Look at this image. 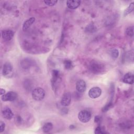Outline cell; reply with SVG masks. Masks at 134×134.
<instances>
[{
	"instance_id": "7",
	"label": "cell",
	"mask_w": 134,
	"mask_h": 134,
	"mask_svg": "<svg viewBox=\"0 0 134 134\" xmlns=\"http://www.w3.org/2000/svg\"><path fill=\"white\" fill-rule=\"evenodd\" d=\"M76 89L79 93H83L86 89V84L85 82L83 80L77 81L76 83Z\"/></svg>"
},
{
	"instance_id": "19",
	"label": "cell",
	"mask_w": 134,
	"mask_h": 134,
	"mask_svg": "<svg viewBox=\"0 0 134 134\" xmlns=\"http://www.w3.org/2000/svg\"><path fill=\"white\" fill-rule=\"evenodd\" d=\"M43 2L47 5L49 6H54L58 2V1H44Z\"/></svg>"
},
{
	"instance_id": "1",
	"label": "cell",
	"mask_w": 134,
	"mask_h": 134,
	"mask_svg": "<svg viewBox=\"0 0 134 134\" xmlns=\"http://www.w3.org/2000/svg\"><path fill=\"white\" fill-rule=\"evenodd\" d=\"M88 68L91 72L95 74H99L105 71L104 65L102 63L95 61H92L90 63Z\"/></svg>"
},
{
	"instance_id": "20",
	"label": "cell",
	"mask_w": 134,
	"mask_h": 134,
	"mask_svg": "<svg viewBox=\"0 0 134 134\" xmlns=\"http://www.w3.org/2000/svg\"><path fill=\"white\" fill-rule=\"evenodd\" d=\"M106 133V132L105 131V130L101 127L99 126H98L95 130V133H97V134H99V133Z\"/></svg>"
},
{
	"instance_id": "11",
	"label": "cell",
	"mask_w": 134,
	"mask_h": 134,
	"mask_svg": "<svg viewBox=\"0 0 134 134\" xmlns=\"http://www.w3.org/2000/svg\"><path fill=\"white\" fill-rule=\"evenodd\" d=\"M124 83L128 84H132L133 83V74L131 72L126 73L123 78Z\"/></svg>"
},
{
	"instance_id": "24",
	"label": "cell",
	"mask_w": 134,
	"mask_h": 134,
	"mask_svg": "<svg viewBox=\"0 0 134 134\" xmlns=\"http://www.w3.org/2000/svg\"><path fill=\"white\" fill-rule=\"evenodd\" d=\"M5 90L4 89L1 88V93H0L1 95H2V96L3 95L5 94Z\"/></svg>"
},
{
	"instance_id": "8",
	"label": "cell",
	"mask_w": 134,
	"mask_h": 134,
	"mask_svg": "<svg viewBox=\"0 0 134 134\" xmlns=\"http://www.w3.org/2000/svg\"><path fill=\"white\" fill-rule=\"evenodd\" d=\"M14 35V32L10 29L4 30L2 31V36L3 38L7 41H9L12 39Z\"/></svg>"
},
{
	"instance_id": "14",
	"label": "cell",
	"mask_w": 134,
	"mask_h": 134,
	"mask_svg": "<svg viewBox=\"0 0 134 134\" xmlns=\"http://www.w3.org/2000/svg\"><path fill=\"white\" fill-rule=\"evenodd\" d=\"M53 128V125L51 122H47L45 124L43 127L42 130L44 133H48Z\"/></svg>"
},
{
	"instance_id": "18",
	"label": "cell",
	"mask_w": 134,
	"mask_h": 134,
	"mask_svg": "<svg viewBox=\"0 0 134 134\" xmlns=\"http://www.w3.org/2000/svg\"><path fill=\"white\" fill-rule=\"evenodd\" d=\"M111 56L114 58H117L118 57L119 55V51L117 49H113L111 51V53H110Z\"/></svg>"
},
{
	"instance_id": "10",
	"label": "cell",
	"mask_w": 134,
	"mask_h": 134,
	"mask_svg": "<svg viewBox=\"0 0 134 134\" xmlns=\"http://www.w3.org/2000/svg\"><path fill=\"white\" fill-rule=\"evenodd\" d=\"M71 103V95L69 93H65L62 97L61 104L63 106H68Z\"/></svg>"
},
{
	"instance_id": "5",
	"label": "cell",
	"mask_w": 134,
	"mask_h": 134,
	"mask_svg": "<svg viewBox=\"0 0 134 134\" xmlns=\"http://www.w3.org/2000/svg\"><path fill=\"white\" fill-rule=\"evenodd\" d=\"M17 97V94L16 92L10 91L2 96V100L4 102H12L15 100Z\"/></svg>"
},
{
	"instance_id": "12",
	"label": "cell",
	"mask_w": 134,
	"mask_h": 134,
	"mask_svg": "<svg viewBox=\"0 0 134 134\" xmlns=\"http://www.w3.org/2000/svg\"><path fill=\"white\" fill-rule=\"evenodd\" d=\"M66 3L68 8L70 9H75L80 6L81 4V1L77 0L67 1Z\"/></svg>"
},
{
	"instance_id": "9",
	"label": "cell",
	"mask_w": 134,
	"mask_h": 134,
	"mask_svg": "<svg viewBox=\"0 0 134 134\" xmlns=\"http://www.w3.org/2000/svg\"><path fill=\"white\" fill-rule=\"evenodd\" d=\"M3 116L6 119H11L14 116V114L11 109L8 107H5L2 111Z\"/></svg>"
},
{
	"instance_id": "4",
	"label": "cell",
	"mask_w": 134,
	"mask_h": 134,
	"mask_svg": "<svg viewBox=\"0 0 134 134\" xmlns=\"http://www.w3.org/2000/svg\"><path fill=\"white\" fill-rule=\"evenodd\" d=\"M91 118V113L86 110H83L79 112L78 114L79 120L83 123L88 122Z\"/></svg>"
},
{
	"instance_id": "6",
	"label": "cell",
	"mask_w": 134,
	"mask_h": 134,
	"mask_svg": "<svg viewBox=\"0 0 134 134\" xmlns=\"http://www.w3.org/2000/svg\"><path fill=\"white\" fill-rule=\"evenodd\" d=\"M102 90L98 87H93L88 91V96L91 98H96L100 96Z\"/></svg>"
},
{
	"instance_id": "13",
	"label": "cell",
	"mask_w": 134,
	"mask_h": 134,
	"mask_svg": "<svg viewBox=\"0 0 134 134\" xmlns=\"http://www.w3.org/2000/svg\"><path fill=\"white\" fill-rule=\"evenodd\" d=\"M35 18L34 17H30L27 19L24 23L23 25V29L24 31L27 30L35 22Z\"/></svg>"
},
{
	"instance_id": "16",
	"label": "cell",
	"mask_w": 134,
	"mask_h": 134,
	"mask_svg": "<svg viewBox=\"0 0 134 134\" xmlns=\"http://www.w3.org/2000/svg\"><path fill=\"white\" fill-rule=\"evenodd\" d=\"M126 34L130 37H132L133 35V26H130L128 27L126 29Z\"/></svg>"
},
{
	"instance_id": "23",
	"label": "cell",
	"mask_w": 134,
	"mask_h": 134,
	"mask_svg": "<svg viewBox=\"0 0 134 134\" xmlns=\"http://www.w3.org/2000/svg\"><path fill=\"white\" fill-rule=\"evenodd\" d=\"M95 121L96 122H99L100 121V117L99 116H96L95 117Z\"/></svg>"
},
{
	"instance_id": "21",
	"label": "cell",
	"mask_w": 134,
	"mask_h": 134,
	"mask_svg": "<svg viewBox=\"0 0 134 134\" xmlns=\"http://www.w3.org/2000/svg\"><path fill=\"white\" fill-rule=\"evenodd\" d=\"M5 124L4 122L1 121L0 122V132L2 133L5 129Z\"/></svg>"
},
{
	"instance_id": "22",
	"label": "cell",
	"mask_w": 134,
	"mask_h": 134,
	"mask_svg": "<svg viewBox=\"0 0 134 134\" xmlns=\"http://www.w3.org/2000/svg\"><path fill=\"white\" fill-rule=\"evenodd\" d=\"M111 105H112V104H111V103H109L108 104H106L105 105V106H104V107L103 108V111H106L108 110L111 107Z\"/></svg>"
},
{
	"instance_id": "17",
	"label": "cell",
	"mask_w": 134,
	"mask_h": 134,
	"mask_svg": "<svg viewBox=\"0 0 134 134\" xmlns=\"http://www.w3.org/2000/svg\"><path fill=\"white\" fill-rule=\"evenodd\" d=\"M64 65L65 68L66 69H70L73 66L72 62L70 60H65L64 61Z\"/></svg>"
},
{
	"instance_id": "3",
	"label": "cell",
	"mask_w": 134,
	"mask_h": 134,
	"mask_svg": "<svg viewBox=\"0 0 134 134\" xmlns=\"http://www.w3.org/2000/svg\"><path fill=\"white\" fill-rule=\"evenodd\" d=\"M2 73L4 76L9 78L13 76V70L12 64L9 62H6L3 68Z\"/></svg>"
},
{
	"instance_id": "2",
	"label": "cell",
	"mask_w": 134,
	"mask_h": 134,
	"mask_svg": "<svg viewBox=\"0 0 134 134\" xmlns=\"http://www.w3.org/2000/svg\"><path fill=\"white\" fill-rule=\"evenodd\" d=\"M45 96V91L41 87H37L32 92V98L37 101H40L43 99Z\"/></svg>"
},
{
	"instance_id": "15",
	"label": "cell",
	"mask_w": 134,
	"mask_h": 134,
	"mask_svg": "<svg viewBox=\"0 0 134 134\" xmlns=\"http://www.w3.org/2000/svg\"><path fill=\"white\" fill-rule=\"evenodd\" d=\"M133 8H134V3L132 2L130 4L129 6L125 10V11L124 12V15L126 16L128 14H130L133 10Z\"/></svg>"
}]
</instances>
